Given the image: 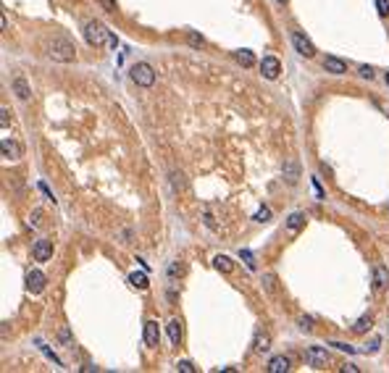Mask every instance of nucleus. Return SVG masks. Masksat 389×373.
Segmentation results:
<instances>
[{"mask_svg":"<svg viewBox=\"0 0 389 373\" xmlns=\"http://www.w3.org/2000/svg\"><path fill=\"white\" fill-rule=\"evenodd\" d=\"M45 50H48V56L53 60H58V63H71V60L76 58V48L68 40H63V37L50 40L48 45H45Z\"/></svg>","mask_w":389,"mask_h":373,"instance_id":"1","label":"nucleus"},{"mask_svg":"<svg viewBox=\"0 0 389 373\" xmlns=\"http://www.w3.org/2000/svg\"><path fill=\"white\" fill-rule=\"evenodd\" d=\"M85 40H87L90 45H95V48H97V45L108 42V29H105V27L100 24V21H95V19H92V21H87V24H85Z\"/></svg>","mask_w":389,"mask_h":373,"instance_id":"2","label":"nucleus"},{"mask_svg":"<svg viewBox=\"0 0 389 373\" xmlns=\"http://www.w3.org/2000/svg\"><path fill=\"white\" fill-rule=\"evenodd\" d=\"M132 82L140 87H152L155 85V71H152L150 63H137L132 66Z\"/></svg>","mask_w":389,"mask_h":373,"instance_id":"3","label":"nucleus"},{"mask_svg":"<svg viewBox=\"0 0 389 373\" xmlns=\"http://www.w3.org/2000/svg\"><path fill=\"white\" fill-rule=\"evenodd\" d=\"M292 45H295V50L300 53V56H305V58H313V56H316L313 42H310L302 32H292Z\"/></svg>","mask_w":389,"mask_h":373,"instance_id":"4","label":"nucleus"},{"mask_svg":"<svg viewBox=\"0 0 389 373\" xmlns=\"http://www.w3.org/2000/svg\"><path fill=\"white\" fill-rule=\"evenodd\" d=\"M261 71H263L266 79H276L279 71H281V60H279L276 56H266V58L261 60Z\"/></svg>","mask_w":389,"mask_h":373,"instance_id":"5","label":"nucleus"},{"mask_svg":"<svg viewBox=\"0 0 389 373\" xmlns=\"http://www.w3.org/2000/svg\"><path fill=\"white\" fill-rule=\"evenodd\" d=\"M34 260H40V263H48L50 258H53V245H50V239H37L34 242Z\"/></svg>","mask_w":389,"mask_h":373,"instance_id":"6","label":"nucleus"},{"mask_svg":"<svg viewBox=\"0 0 389 373\" xmlns=\"http://www.w3.org/2000/svg\"><path fill=\"white\" fill-rule=\"evenodd\" d=\"M27 289L32 294H40L45 289V273L42 271H29L27 273Z\"/></svg>","mask_w":389,"mask_h":373,"instance_id":"7","label":"nucleus"},{"mask_svg":"<svg viewBox=\"0 0 389 373\" xmlns=\"http://www.w3.org/2000/svg\"><path fill=\"white\" fill-rule=\"evenodd\" d=\"M0 147H3V158H5V161H16V158H21V144H19L16 140H8V137H3Z\"/></svg>","mask_w":389,"mask_h":373,"instance_id":"8","label":"nucleus"},{"mask_svg":"<svg viewBox=\"0 0 389 373\" xmlns=\"http://www.w3.org/2000/svg\"><path fill=\"white\" fill-rule=\"evenodd\" d=\"M305 355H308V360H310L313 368H326V363H329V355H326L324 347H310Z\"/></svg>","mask_w":389,"mask_h":373,"instance_id":"9","label":"nucleus"},{"mask_svg":"<svg viewBox=\"0 0 389 373\" xmlns=\"http://www.w3.org/2000/svg\"><path fill=\"white\" fill-rule=\"evenodd\" d=\"M11 89L16 92L19 100H29V97H32V87H29L27 79H21V77H16V79L11 82Z\"/></svg>","mask_w":389,"mask_h":373,"instance_id":"10","label":"nucleus"},{"mask_svg":"<svg viewBox=\"0 0 389 373\" xmlns=\"http://www.w3.org/2000/svg\"><path fill=\"white\" fill-rule=\"evenodd\" d=\"M158 339H161L158 323L155 321H148V323H145V344H148V347H158Z\"/></svg>","mask_w":389,"mask_h":373,"instance_id":"11","label":"nucleus"},{"mask_svg":"<svg viewBox=\"0 0 389 373\" xmlns=\"http://www.w3.org/2000/svg\"><path fill=\"white\" fill-rule=\"evenodd\" d=\"M281 171H284L287 181H292V184H295L297 179H300V163H297L295 158H287V161H284V166H281Z\"/></svg>","mask_w":389,"mask_h":373,"instance_id":"12","label":"nucleus"},{"mask_svg":"<svg viewBox=\"0 0 389 373\" xmlns=\"http://www.w3.org/2000/svg\"><path fill=\"white\" fill-rule=\"evenodd\" d=\"M324 68H326L329 74H337V77L347 71L345 60H339V58H334V56H326V58H324Z\"/></svg>","mask_w":389,"mask_h":373,"instance_id":"13","label":"nucleus"},{"mask_svg":"<svg viewBox=\"0 0 389 373\" xmlns=\"http://www.w3.org/2000/svg\"><path fill=\"white\" fill-rule=\"evenodd\" d=\"M292 365H289V357L284 355H279V357H271V363H269V373H287Z\"/></svg>","mask_w":389,"mask_h":373,"instance_id":"14","label":"nucleus"},{"mask_svg":"<svg viewBox=\"0 0 389 373\" xmlns=\"http://www.w3.org/2000/svg\"><path fill=\"white\" fill-rule=\"evenodd\" d=\"M387 284H389V271L384 265H376L373 268V289H384Z\"/></svg>","mask_w":389,"mask_h":373,"instance_id":"15","label":"nucleus"},{"mask_svg":"<svg viewBox=\"0 0 389 373\" xmlns=\"http://www.w3.org/2000/svg\"><path fill=\"white\" fill-rule=\"evenodd\" d=\"M166 331H169L171 344H179V342H181V321H179V318H171L169 326H166Z\"/></svg>","mask_w":389,"mask_h":373,"instance_id":"16","label":"nucleus"},{"mask_svg":"<svg viewBox=\"0 0 389 373\" xmlns=\"http://www.w3.org/2000/svg\"><path fill=\"white\" fill-rule=\"evenodd\" d=\"M302 226H305V216H302V213H292V216L287 218V231L289 234H297Z\"/></svg>","mask_w":389,"mask_h":373,"instance_id":"17","label":"nucleus"},{"mask_svg":"<svg viewBox=\"0 0 389 373\" xmlns=\"http://www.w3.org/2000/svg\"><path fill=\"white\" fill-rule=\"evenodd\" d=\"M213 265H216V271H221V273H232L234 271L232 258H226V255H216L213 258Z\"/></svg>","mask_w":389,"mask_h":373,"instance_id":"18","label":"nucleus"},{"mask_svg":"<svg viewBox=\"0 0 389 373\" xmlns=\"http://www.w3.org/2000/svg\"><path fill=\"white\" fill-rule=\"evenodd\" d=\"M269 347H271V337H269V334H263V331H258L255 334V342H253V349H255V352H266Z\"/></svg>","mask_w":389,"mask_h":373,"instance_id":"19","label":"nucleus"},{"mask_svg":"<svg viewBox=\"0 0 389 373\" xmlns=\"http://www.w3.org/2000/svg\"><path fill=\"white\" fill-rule=\"evenodd\" d=\"M371 326H373V318H371V316H360V318L353 323V331H355V334H365V331H371Z\"/></svg>","mask_w":389,"mask_h":373,"instance_id":"20","label":"nucleus"},{"mask_svg":"<svg viewBox=\"0 0 389 373\" xmlns=\"http://www.w3.org/2000/svg\"><path fill=\"white\" fill-rule=\"evenodd\" d=\"M234 58H237V60H239V63L245 66V68L255 66V56H253L250 50H237V53H234Z\"/></svg>","mask_w":389,"mask_h":373,"instance_id":"21","label":"nucleus"},{"mask_svg":"<svg viewBox=\"0 0 389 373\" xmlns=\"http://www.w3.org/2000/svg\"><path fill=\"white\" fill-rule=\"evenodd\" d=\"M129 281H132V287H140V289H148V284H150V281H148V273H137V271L129 276Z\"/></svg>","mask_w":389,"mask_h":373,"instance_id":"22","label":"nucleus"},{"mask_svg":"<svg viewBox=\"0 0 389 373\" xmlns=\"http://www.w3.org/2000/svg\"><path fill=\"white\" fill-rule=\"evenodd\" d=\"M253 218L258 221V224H266V221H271V210L263 205V208H258V210H255V216H253Z\"/></svg>","mask_w":389,"mask_h":373,"instance_id":"23","label":"nucleus"},{"mask_svg":"<svg viewBox=\"0 0 389 373\" xmlns=\"http://www.w3.org/2000/svg\"><path fill=\"white\" fill-rule=\"evenodd\" d=\"M58 337H60V342H63V347H74V339H71V334H68L66 326L58 331Z\"/></svg>","mask_w":389,"mask_h":373,"instance_id":"24","label":"nucleus"},{"mask_svg":"<svg viewBox=\"0 0 389 373\" xmlns=\"http://www.w3.org/2000/svg\"><path fill=\"white\" fill-rule=\"evenodd\" d=\"M37 189H40V192L45 195V200L56 202V197H53V192H50V189H48V184H45V181H37Z\"/></svg>","mask_w":389,"mask_h":373,"instance_id":"25","label":"nucleus"},{"mask_svg":"<svg viewBox=\"0 0 389 373\" xmlns=\"http://www.w3.org/2000/svg\"><path fill=\"white\" fill-rule=\"evenodd\" d=\"M177 368H179L181 373H195V365L189 363V360H179V363H177Z\"/></svg>","mask_w":389,"mask_h":373,"instance_id":"26","label":"nucleus"},{"mask_svg":"<svg viewBox=\"0 0 389 373\" xmlns=\"http://www.w3.org/2000/svg\"><path fill=\"white\" fill-rule=\"evenodd\" d=\"M376 11L381 16H389V0H376Z\"/></svg>","mask_w":389,"mask_h":373,"instance_id":"27","label":"nucleus"},{"mask_svg":"<svg viewBox=\"0 0 389 373\" xmlns=\"http://www.w3.org/2000/svg\"><path fill=\"white\" fill-rule=\"evenodd\" d=\"M239 255H242V260H245L250 268H255V260H253V253H250V250H239Z\"/></svg>","mask_w":389,"mask_h":373,"instance_id":"28","label":"nucleus"},{"mask_svg":"<svg viewBox=\"0 0 389 373\" xmlns=\"http://www.w3.org/2000/svg\"><path fill=\"white\" fill-rule=\"evenodd\" d=\"M358 74H360L363 79H373V68L371 66H360V68H358Z\"/></svg>","mask_w":389,"mask_h":373,"instance_id":"29","label":"nucleus"},{"mask_svg":"<svg viewBox=\"0 0 389 373\" xmlns=\"http://www.w3.org/2000/svg\"><path fill=\"white\" fill-rule=\"evenodd\" d=\"M313 192H316V197H318V200H324V197H326V195H324V189H321V184H318V179H316V176H313Z\"/></svg>","mask_w":389,"mask_h":373,"instance_id":"30","label":"nucleus"},{"mask_svg":"<svg viewBox=\"0 0 389 373\" xmlns=\"http://www.w3.org/2000/svg\"><path fill=\"white\" fill-rule=\"evenodd\" d=\"M300 329H302V331H310V329H313V318H302V321H300Z\"/></svg>","mask_w":389,"mask_h":373,"instance_id":"31","label":"nucleus"},{"mask_svg":"<svg viewBox=\"0 0 389 373\" xmlns=\"http://www.w3.org/2000/svg\"><path fill=\"white\" fill-rule=\"evenodd\" d=\"M331 344L337 347V349H342V352H355V349L350 347V344H345V342H331Z\"/></svg>","mask_w":389,"mask_h":373,"instance_id":"32","label":"nucleus"},{"mask_svg":"<svg viewBox=\"0 0 389 373\" xmlns=\"http://www.w3.org/2000/svg\"><path fill=\"white\" fill-rule=\"evenodd\" d=\"M108 45H111V48H113V50H116V48H119V37H116V34H111V32H108Z\"/></svg>","mask_w":389,"mask_h":373,"instance_id":"33","label":"nucleus"},{"mask_svg":"<svg viewBox=\"0 0 389 373\" xmlns=\"http://www.w3.org/2000/svg\"><path fill=\"white\" fill-rule=\"evenodd\" d=\"M100 3L105 5V11H111V13L116 11V3H113V0H100Z\"/></svg>","mask_w":389,"mask_h":373,"instance_id":"34","label":"nucleus"},{"mask_svg":"<svg viewBox=\"0 0 389 373\" xmlns=\"http://www.w3.org/2000/svg\"><path fill=\"white\" fill-rule=\"evenodd\" d=\"M342 373H358V365H342Z\"/></svg>","mask_w":389,"mask_h":373,"instance_id":"35","label":"nucleus"},{"mask_svg":"<svg viewBox=\"0 0 389 373\" xmlns=\"http://www.w3.org/2000/svg\"><path fill=\"white\" fill-rule=\"evenodd\" d=\"M0 121H3V126L8 124V108H3V111H0Z\"/></svg>","mask_w":389,"mask_h":373,"instance_id":"36","label":"nucleus"},{"mask_svg":"<svg viewBox=\"0 0 389 373\" xmlns=\"http://www.w3.org/2000/svg\"><path fill=\"white\" fill-rule=\"evenodd\" d=\"M387 85H389V74H387Z\"/></svg>","mask_w":389,"mask_h":373,"instance_id":"37","label":"nucleus"},{"mask_svg":"<svg viewBox=\"0 0 389 373\" xmlns=\"http://www.w3.org/2000/svg\"><path fill=\"white\" fill-rule=\"evenodd\" d=\"M279 3H287V0H279Z\"/></svg>","mask_w":389,"mask_h":373,"instance_id":"38","label":"nucleus"}]
</instances>
